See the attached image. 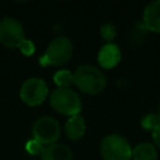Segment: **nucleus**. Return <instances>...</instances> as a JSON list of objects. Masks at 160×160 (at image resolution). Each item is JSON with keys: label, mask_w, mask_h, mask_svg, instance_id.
<instances>
[{"label": "nucleus", "mask_w": 160, "mask_h": 160, "mask_svg": "<svg viewBox=\"0 0 160 160\" xmlns=\"http://www.w3.org/2000/svg\"><path fill=\"white\" fill-rule=\"evenodd\" d=\"M19 49H20V51H21L24 55L29 56V55L34 54V51H35V45H34V42H32L31 40L25 39V40L19 45Z\"/></svg>", "instance_id": "17"}, {"label": "nucleus", "mask_w": 160, "mask_h": 160, "mask_svg": "<svg viewBox=\"0 0 160 160\" xmlns=\"http://www.w3.org/2000/svg\"><path fill=\"white\" fill-rule=\"evenodd\" d=\"M44 145L42 144H40L39 141H36L35 139H31V140H29L28 142H26V145H25V150L30 154V155H41V152H42V150H44Z\"/></svg>", "instance_id": "16"}, {"label": "nucleus", "mask_w": 160, "mask_h": 160, "mask_svg": "<svg viewBox=\"0 0 160 160\" xmlns=\"http://www.w3.org/2000/svg\"><path fill=\"white\" fill-rule=\"evenodd\" d=\"M48 95V84L40 78H30L25 80L20 88V98L29 106H38L42 104Z\"/></svg>", "instance_id": "5"}, {"label": "nucleus", "mask_w": 160, "mask_h": 160, "mask_svg": "<svg viewBox=\"0 0 160 160\" xmlns=\"http://www.w3.org/2000/svg\"><path fill=\"white\" fill-rule=\"evenodd\" d=\"M144 26L154 32H160V0L151 1L144 10Z\"/></svg>", "instance_id": "9"}, {"label": "nucleus", "mask_w": 160, "mask_h": 160, "mask_svg": "<svg viewBox=\"0 0 160 160\" xmlns=\"http://www.w3.org/2000/svg\"><path fill=\"white\" fill-rule=\"evenodd\" d=\"M25 40L22 25L14 18H4L0 20V42L6 48H19Z\"/></svg>", "instance_id": "7"}, {"label": "nucleus", "mask_w": 160, "mask_h": 160, "mask_svg": "<svg viewBox=\"0 0 160 160\" xmlns=\"http://www.w3.org/2000/svg\"><path fill=\"white\" fill-rule=\"evenodd\" d=\"M152 140H154V144L160 149V125L152 130Z\"/></svg>", "instance_id": "18"}, {"label": "nucleus", "mask_w": 160, "mask_h": 160, "mask_svg": "<svg viewBox=\"0 0 160 160\" xmlns=\"http://www.w3.org/2000/svg\"><path fill=\"white\" fill-rule=\"evenodd\" d=\"M85 129H86V125H85V121H84V118L81 115H74V116H70L68 119V121L65 122V132H66V136L71 140H79L84 136L85 134Z\"/></svg>", "instance_id": "11"}, {"label": "nucleus", "mask_w": 160, "mask_h": 160, "mask_svg": "<svg viewBox=\"0 0 160 160\" xmlns=\"http://www.w3.org/2000/svg\"><path fill=\"white\" fill-rule=\"evenodd\" d=\"M72 55V44L65 36H59L54 39L46 48L45 54L40 58L39 62L42 66L52 65L60 66L66 64Z\"/></svg>", "instance_id": "3"}, {"label": "nucleus", "mask_w": 160, "mask_h": 160, "mask_svg": "<svg viewBox=\"0 0 160 160\" xmlns=\"http://www.w3.org/2000/svg\"><path fill=\"white\" fill-rule=\"evenodd\" d=\"M100 152L104 160H130L132 149L124 136L111 134L102 139Z\"/></svg>", "instance_id": "4"}, {"label": "nucleus", "mask_w": 160, "mask_h": 160, "mask_svg": "<svg viewBox=\"0 0 160 160\" xmlns=\"http://www.w3.org/2000/svg\"><path fill=\"white\" fill-rule=\"evenodd\" d=\"M120 59H121L120 48L112 42H108L104 46H101L98 54V61L100 66L104 69H111L116 66L120 62Z\"/></svg>", "instance_id": "8"}, {"label": "nucleus", "mask_w": 160, "mask_h": 160, "mask_svg": "<svg viewBox=\"0 0 160 160\" xmlns=\"http://www.w3.org/2000/svg\"><path fill=\"white\" fill-rule=\"evenodd\" d=\"M100 35H101V38H102L104 40L111 41V40L116 36V28H115L112 24H110V22L104 24V25L100 28Z\"/></svg>", "instance_id": "15"}, {"label": "nucleus", "mask_w": 160, "mask_h": 160, "mask_svg": "<svg viewBox=\"0 0 160 160\" xmlns=\"http://www.w3.org/2000/svg\"><path fill=\"white\" fill-rule=\"evenodd\" d=\"M54 82L58 85V88H69L72 82V74L66 69L59 70L54 74Z\"/></svg>", "instance_id": "13"}, {"label": "nucleus", "mask_w": 160, "mask_h": 160, "mask_svg": "<svg viewBox=\"0 0 160 160\" xmlns=\"http://www.w3.org/2000/svg\"><path fill=\"white\" fill-rule=\"evenodd\" d=\"M131 158H132V160H156L158 151L152 144L140 142L132 149Z\"/></svg>", "instance_id": "12"}, {"label": "nucleus", "mask_w": 160, "mask_h": 160, "mask_svg": "<svg viewBox=\"0 0 160 160\" xmlns=\"http://www.w3.org/2000/svg\"><path fill=\"white\" fill-rule=\"evenodd\" d=\"M50 105L61 115L74 116L79 115L81 110V99L70 88H58L50 94Z\"/></svg>", "instance_id": "2"}, {"label": "nucleus", "mask_w": 160, "mask_h": 160, "mask_svg": "<svg viewBox=\"0 0 160 160\" xmlns=\"http://www.w3.org/2000/svg\"><path fill=\"white\" fill-rule=\"evenodd\" d=\"M159 116H160V104H159Z\"/></svg>", "instance_id": "19"}, {"label": "nucleus", "mask_w": 160, "mask_h": 160, "mask_svg": "<svg viewBox=\"0 0 160 160\" xmlns=\"http://www.w3.org/2000/svg\"><path fill=\"white\" fill-rule=\"evenodd\" d=\"M72 82L78 89L86 94H99L106 86L104 72L91 65H81L72 74Z\"/></svg>", "instance_id": "1"}, {"label": "nucleus", "mask_w": 160, "mask_h": 160, "mask_svg": "<svg viewBox=\"0 0 160 160\" xmlns=\"http://www.w3.org/2000/svg\"><path fill=\"white\" fill-rule=\"evenodd\" d=\"M72 152L64 144H51L44 148L41 152V160H71Z\"/></svg>", "instance_id": "10"}, {"label": "nucleus", "mask_w": 160, "mask_h": 160, "mask_svg": "<svg viewBox=\"0 0 160 160\" xmlns=\"http://www.w3.org/2000/svg\"><path fill=\"white\" fill-rule=\"evenodd\" d=\"M60 138V124L51 116H42L32 125V139L42 145L55 144Z\"/></svg>", "instance_id": "6"}, {"label": "nucleus", "mask_w": 160, "mask_h": 160, "mask_svg": "<svg viewBox=\"0 0 160 160\" xmlns=\"http://www.w3.org/2000/svg\"><path fill=\"white\" fill-rule=\"evenodd\" d=\"M160 125V116L159 114H148L141 119V126L145 130H154Z\"/></svg>", "instance_id": "14"}]
</instances>
